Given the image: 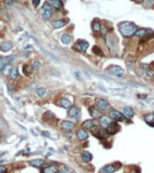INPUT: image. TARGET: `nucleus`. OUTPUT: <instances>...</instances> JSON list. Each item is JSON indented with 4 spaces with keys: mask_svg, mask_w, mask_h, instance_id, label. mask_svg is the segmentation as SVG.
Returning a JSON list of instances; mask_svg holds the SVG:
<instances>
[{
    "mask_svg": "<svg viewBox=\"0 0 154 173\" xmlns=\"http://www.w3.org/2000/svg\"><path fill=\"white\" fill-rule=\"evenodd\" d=\"M83 126L85 127V128L89 129V130L97 128V123H95L94 120H87V121H86L85 123H83Z\"/></svg>",
    "mask_w": 154,
    "mask_h": 173,
    "instance_id": "nucleus-14",
    "label": "nucleus"
},
{
    "mask_svg": "<svg viewBox=\"0 0 154 173\" xmlns=\"http://www.w3.org/2000/svg\"><path fill=\"white\" fill-rule=\"evenodd\" d=\"M89 44L87 41L85 40H79L78 41L77 43H76L75 48L77 49L78 51H80V52H86L88 48Z\"/></svg>",
    "mask_w": 154,
    "mask_h": 173,
    "instance_id": "nucleus-6",
    "label": "nucleus"
},
{
    "mask_svg": "<svg viewBox=\"0 0 154 173\" xmlns=\"http://www.w3.org/2000/svg\"><path fill=\"white\" fill-rule=\"evenodd\" d=\"M67 23H68V20H66V19H59V20L53 21L52 23V26H53V28L59 29V28H61V27L65 26Z\"/></svg>",
    "mask_w": 154,
    "mask_h": 173,
    "instance_id": "nucleus-7",
    "label": "nucleus"
},
{
    "mask_svg": "<svg viewBox=\"0 0 154 173\" xmlns=\"http://www.w3.org/2000/svg\"><path fill=\"white\" fill-rule=\"evenodd\" d=\"M119 30L124 36L130 37L135 34V33L138 31V27L130 22H123L119 24Z\"/></svg>",
    "mask_w": 154,
    "mask_h": 173,
    "instance_id": "nucleus-1",
    "label": "nucleus"
},
{
    "mask_svg": "<svg viewBox=\"0 0 154 173\" xmlns=\"http://www.w3.org/2000/svg\"><path fill=\"white\" fill-rule=\"evenodd\" d=\"M33 68H34V70H39L41 68V62L39 60H34L33 63Z\"/></svg>",
    "mask_w": 154,
    "mask_h": 173,
    "instance_id": "nucleus-35",
    "label": "nucleus"
},
{
    "mask_svg": "<svg viewBox=\"0 0 154 173\" xmlns=\"http://www.w3.org/2000/svg\"><path fill=\"white\" fill-rule=\"evenodd\" d=\"M77 136H78V138H79V140L83 141V140L87 139V137H88V133H87L84 129H79V131H78V133H77Z\"/></svg>",
    "mask_w": 154,
    "mask_h": 173,
    "instance_id": "nucleus-18",
    "label": "nucleus"
},
{
    "mask_svg": "<svg viewBox=\"0 0 154 173\" xmlns=\"http://www.w3.org/2000/svg\"><path fill=\"white\" fill-rule=\"evenodd\" d=\"M92 154L91 153H89L88 151H83L82 153H81V159H82L83 162H89L92 160Z\"/></svg>",
    "mask_w": 154,
    "mask_h": 173,
    "instance_id": "nucleus-17",
    "label": "nucleus"
},
{
    "mask_svg": "<svg viewBox=\"0 0 154 173\" xmlns=\"http://www.w3.org/2000/svg\"><path fill=\"white\" fill-rule=\"evenodd\" d=\"M153 1H154V0H144L146 7H151V5L153 4Z\"/></svg>",
    "mask_w": 154,
    "mask_h": 173,
    "instance_id": "nucleus-38",
    "label": "nucleus"
},
{
    "mask_svg": "<svg viewBox=\"0 0 154 173\" xmlns=\"http://www.w3.org/2000/svg\"><path fill=\"white\" fill-rule=\"evenodd\" d=\"M144 119H145L146 123H148L149 125H151V123H154V114L146 115L145 116H144Z\"/></svg>",
    "mask_w": 154,
    "mask_h": 173,
    "instance_id": "nucleus-26",
    "label": "nucleus"
},
{
    "mask_svg": "<svg viewBox=\"0 0 154 173\" xmlns=\"http://www.w3.org/2000/svg\"><path fill=\"white\" fill-rule=\"evenodd\" d=\"M117 169L114 166V165H106V167L102 169V171L104 173H114Z\"/></svg>",
    "mask_w": 154,
    "mask_h": 173,
    "instance_id": "nucleus-21",
    "label": "nucleus"
},
{
    "mask_svg": "<svg viewBox=\"0 0 154 173\" xmlns=\"http://www.w3.org/2000/svg\"><path fill=\"white\" fill-rule=\"evenodd\" d=\"M5 5L7 7H11L13 5V0H5Z\"/></svg>",
    "mask_w": 154,
    "mask_h": 173,
    "instance_id": "nucleus-37",
    "label": "nucleus"
},
{
    "mask_svg": "<svg viewBox=\"0 0 154 173\" xmlns=\"http://www.w3.org/2000/svg\"><path fill=\"white\" fill-rule=\"evenodd\" d=\"M146 75L149 77V78L154 77V70H152V69H148V70H146Z\"/></svg>",
    "mask_w": 154,
    "mask_h": 173,
    "instance_id": "nucleus-34",
    "label": "nucleus"
},
{
    "mask_svg": "<svg viewBox=\"0 0 154 173\" xmlns=\"http://www.w3.org/2000/svg\"><path fill=\"white\" fill-rule=\"evenodd\" d=\"M45 94H46V88H37V90H36V95L38 96L39 97H44V96H45Z\"/></svg>",
    "mask_w": 154,
    "mask_h": 173,
    "instance_id": "nucleus-28",
    "label": "nucleus"
},
{
    "mask_svg": "<svg viewBox=\"0 0 154 173\" xmlns=\"http://www.w3.org/2000/svg\"><path fill=\"white\" fill-rule=\"evenodd\" d=\"M18 75H19L18 69H17L16 67H15V68H12V70H11V73H10L11 78H14V79H15V78H17Z\"/></svg>",
    "mask_w": 154,
    "mask_h": 173,
    "instance_id": "nucleus-30",
    "label": "nucleus"
},
{
    "mask_svg": "<svg viewBox=\"0 0 154 173\" xmlns=\"http://www.w3.org/2000/svg\"><path fill=\"white\" fill-rule=\"evenodd\" d=\"M13 47V43H11L10 42H4L0 44V51L3 52H7L10 50H12Z\"/></svg>",
    "mask_w": 154,
    "mask_h": 173,
    "instance_id": "nucleus-9",
    "label": "nucleus"
},
{
    "mask_svg": "<svg viewBox=\"0 0 154 173\" xmlns=\"http://www.w3.org/2000/svg\"><path fill=\"white\" fill-rule=\"evenodd\" d=\"M7 60H8L9 64L14 63V62L15 61V55H12V56H8V57H7Z\"/></svg>",
    "mask_w": 154,
    "mask_h": 173,
    "instance_id": "nucleus-36",
    "label": "nucleus"
},
{
    "mask_svg": "<svg viewBox=\"0 0 154 173\" xmlns=\"http://www.w3.org/2000/svg\"><path fill=\"white\" fill-rule=\"evenodd\" d=\"M92 29H93V31L95 32V33L100 32V31H101V25H100V23H99V22H97V21L93 22Z\"/></svg>",
    "mask_w": 154,
    "mask_h": 173,
    "instance_id": "nucleus-27",
    "label": "nucleus"
},
{
    "mask_svg": "<svg viewBox=\"0 0 154 173\" xmlns=\"http://www.w3.org/2000/svg\"><path fill=\"white\" fill-rule=\"evenodd\" d=\"M153 8H154V5H153Z\"/></svg>",
    "mask_w": 154,
    "mask_h": 173,
    "instance_id": "nucleus-44",
    "label": "nucleus"
},
{
    "mask_svg": "<svg viewBox=\"0 0 154 173\" xmlns=\"http://www.w3.org/2000/svg\"><path fill=\"white\" fill-rule=\"evenodd\" d=\"M93 52H94L95 54H97V55H99V56H103V52H102V51H101V49L99 48V47H97V46H94L93 47Z\"/></svg>",
    "mask_w": 154,
    "mask_h": 173,
    "instance_id": "nucleus-32",
    "label": "nucleus"
},
{
    "mask_svg": "<svg viewBox=\"0 0 154 173\" xmlns=\"http://www.w3.org/2000/svg\"><path fill=\"white\" fill-rule=\"evenodd\" d=\"M23 72H24V74L25 76L29 77L32 75L33 72H34V68H33V66H31V65L24 64V66H23Z\"/></svg>",
    "mask_w": 154,
    "mask_h": 173,
    "instance_id": "nucleus-13",
    "label": "nucleus"
},
{
    "mask_svg": "<svg viewBox=\"0 0 154 173\" xmlns=\"http://www.w3.org/2000/svg\"><path fill=\"white\" fill-rule=\"evenodd\" d=\"M108 72L112 75H114L116 77H122L124 74V70L123 68H121L120 66H116V65H113V66L108 67L107 69Z\"/></svg>",
    "mask_w": 154,
    "mask_h": 173,
    "instance_id": "nucleus-3",
    "label": "nucleus"
},
{
    "mask_svg": "<svg viewBox=\"0 0 154 173\" xmlns=\"http://www.w3.org/2000/svg\"><path fill=\"white\" fill-rule=\"evenodd\" d=\"M29 164L33 167H35V168H41L42 167V165L44 164V160H41V159H35V160H33L29 162Z\"/></svg>",
    "mask_w": 154,
    "mask_h": 173,
    "instance_id": "nucleus-16",
    "label": "nucleus"
},
{
    "mask_svg": "<svg viewBox=\"0 0 154 173\" xmlns=\"http://www.w3.org/2000/svg\"><path fill=\"white\" fill-rule=\"evenodd\" d=\"M110 117L112 119L116 120V121H122V120L124 119V116L120 113V112L116 111V110H112L110 112Z\"/></svg>",
    "mask_w": 154,
    "mask_h": 173,
    "instance_id": "nucleus-8",
    "label": "nucleus"
},
{
    "mask_svg": "<svg viewBox=\"0 0 154 173\" xmlns=\"http://www.w3.org/2000/svg\"><path fill=\"white\" fill-rule=\"evenodd\" d=\"M49 3L52 7V8H55L57 10H60L63 7V4H62L61 0H49Z\"/></svg>",
    "mask_w": 154,
    "mask_h": 173,
    "instance_id": "nucleus-10",
    "label": "nucleus"
},
{
    "mask_svg": "<svg viewBox=\"0 0 154 173\" xmlns=\"http://www.w3.org/2000/svg\"><path fill=\"white\" fill-rule=\"evenodd\" d=\"M89 113H90L91 116L93 117V118H99V117H101V113L99 110H97V108L95 107H89Z\"/></svg>",
    "mask_w": 154,
    "mask_h": 173,
    "instance_id": "nucleus-19",
    "label": "nucleus"
},
{
    "mask_svg": "<svg viewBox=\"0 0 154 173\" xmlns=\"http://www.w3.org/2000/svg\"><path fill=\"white\" fill-rule=\"evenodd\" d=\"M11 70H12V67H11V65H9V64H8V65H7V66L5 67V68L3 70V73H4V75H5V76L10 75Z\"/></svg>",
    "mask_w": 154,
    "mask_h": 173,
    "instance_id": "nucleus-31",
    "label": "nucleus"
},
{
    "mask_svg": "<svg viewBox=\"0 0 154 173\" xmlns=\"http://www.w3.org/2000/svg\"><path fill=\"white\" fill-rule=\"evenodd\" d=\"M0 138H1V137H0Z\"/></svg>",
    "mask_w": 154,
    "mask_h": 173,
    "instance_id": "nucleus-45",
    "label": "nucleus"
},
{
    "mask_svg": "<svg viewBox=\"0 0 154 173\" xmlns=\"http://www.w3.org/2000/svg\"><path fill=\"white\" fill-rule=\"evenodd\" d=\"M13 89H14V86L12 85H8V86H7V90H8V93L10 94V95H12Z\"/></svg>",
    "mask_w": 154,
    "mask_h": 173,
    "instance_id": "nucleus-39",
    "label": "nucleus"
},
{
    "mask_svg": "<svg viewBox=\"0 0 154 173\" xmlns=\"http://www.w3.org/2000/svg\"><path fill=\"white\" fill-rule=\"evenodd\" d=\"M79 114V108H78L77 107H75V106L71 107L69 109V117H72V118H78Z\"/></svg>",
    "mask_w": 154,
    "mask_h": 173,
    "instance_id": "nucleus-12",
    "label": "nucleus"
},
{
    "mask_svg": "<svg viewBox=\"0 0 154 173\" xmlns=\"http://www.w3.org/2000/svg\"><path fill=\"white\" fill-rule=\"evenodd\" d=\"M123 112H124V114L127 117H132L133 116V110L129 107H124V109H123Z\"/></svg>",
    "mask_w": 154,
    "mask_h": 173,
    "instance_id": "nucleus-23",
    "label": "nucleus"
},
{
    "mask_svg": "<svg viewBox=\"0 0 154 173\" xmlns=\"http://www.w3.org/2000/svg\"><path fill=\"white\" fill-rule=\"evenodd\" d=\"M5 171H7V168H5V166L0 165V173H5Z\"/></svg>",
    "mask_w": 154,
    "mask_h": 173,
    "instance_id": "nucleus-40",
    "label": "nucleus"
},
{
    "mask_svg": "<svg viewBox=\"0 0 154 173\" xmlns=\"http://www.w3.org/2000/svg\"><path fill=\"white\" fill-rule=\"evenodd\" d=\"M61 127L66 130H70L75 127V123L70 121H63L61 122Z\"/></svg>",
    "mask_w": 154,
    "mask_h": 173,
    "instance_id": "nucleus-20",
    "label": "nucleus"
},
{
    "mask_svg": "<svg viewBox=\"0 0 154 173\" xmlns=\"http://www.w3.org/2000/svg\"><path fill=\"white\" fill-rule=\"evenodd\" d=\"M57 170H56L55 167L53 166H49L44 168L43 170H42V173H57Z\"/></svg>",
    "mask_w": 154,
    "mask_h": 173,
    "instance_id": "nucleus-25",
    "label": "nucleus"
},
{
    "mask_svg": "<svg viewBox=\"0 0 154 173\" xmlns=\"http://www.w3.org/2000/svg\"><path fill=\"white\" fill-rule=\"evenodd\" d=\"M147 34V29H138V31L135 33V35L138 37H144Z\"/></svg>",
    "mask_w": 154,
    "mask_h": 173,
    "instance_id": "nucleus-29",
    "label": "nucleus"
},
{
    "mask_svg": "<svg viewBox=\"0 0 154 173\" xmlns=\"http://www.w3.org/2000/svg\"><path fill=\"white\" fill-rule=\"evenodd\" d=\"M142 0H138V2H142Z\"/></svg>",
    "mask_w": 154,
    "mask_h": 173,
    "instance_id": "nucleus-43",
    "label": "nucleus"
},
{
    "mask_svg": "<svg viewBox=\"0 0 154 173\" xmlns=\"http://www.w3.org/2000/svg\"><path fill=\"white\" fill-rule=\"evenodd\" d=\"M113 123V121L111 120L110 116L107 115H101V117H99V123L103 128H107L111 123Z\"/></svg>",
    "mask_w": 154,
    "mask_h": 173,
    "instance_id": "nucleus-4",
    "label": "nucleus"
},
{
    "mask_svg": "<svg viewBox=\"0 0 154 173\" xmlns=\"http://www.w3.org/2000/svg\"><path fill=\"white\" fill-rule=\"evenodd\" d=\"M41 16L44 20H49L52 16V7L50 3L45 2L42 5V8L41 9Z\"/></svg>",
    "mask_w": 154,
    "mask_h": 173,
    "instance_id": "nucleus-2",
    "label": "nucleus"
},
{
    "mask_svg": "<svg viewBox=\"0 0 154 173\" xmlns=\"http://www.w3.org/2000/svg\"><path fill=\"white\" fill-rule=\"evenodd\" d=\"M97 107L98 109L102 110V111H108L111 108L109 103L105 99H99L98 101L97 102Z\"/></svg>",
    "mask_w": 154,
    "mask_h": 173,
    "instance_id": "nucleus-5",
    "label": "nucleus"
},
{
    "mask_svg": "<svg viewBox=\"0 0 154 173\" xmlns=\"http://www.w3.org/2000/svg\"><path fill=\"white\" fill-rule=\"evenodd\" d=\"M40 2H41V0H33V4H34V7H38Z\"/></svg>",
    "mask_w": 154,
    "mask_h": 173,
    "instance_id": "nucleus-41",
    "label": "nucleus"
},
{
    "mask_svg": "<svg viewBox=\"0 0 154 173\" xmlns=\"http://www.w3.org/2000/svg\"><path fill=\"white\" fill-rule=\"evenodd\" d=\"M107 133L108 134H114V133H117V131H118V126H117V125H116V123H114L113 122L112 123H111L110 125H109L108 127H107Z\"/></svg>",
    "mask_w": 154,
    "mask_h": 173,
    "instance_id": "nucleus-15",
    "label": "nucleus"
},
{
    "mask_svg": "<svg viewBox=\"0 0 154 173\" xmlns=\"http://www.w3.org/2000/svg\"><path fill=\"white\" fill-rule=\"evenodd\" d=\"M71 41H72L71 36L69 34H68V33H65V34H63L61 36V42L64 44H69L71 42Z\"/></svg>",
    "mask_w": 154,
    "mask_h": 173,
    "instance_id": "nucleus-22",
    "label": "nucleus"
},
{
    "mask_svg": "<svg viewBox=\"0 0 154 173\" xmlns=\"http://www.w3.org/2000/svg\"><path fill=\"white\" fill-rule=\"evenodd\" d=\"M59 104L60 107H62L63 108H65V109H69L72 106H71V102L69 101V99H67V98H60V101H59Z\"/></svg>",
    "mask_w": 154,
    "mask_h": 173,
    "instance_id": "nucleus-11",
    "label": "nucleus"
},
{
    "mask_svg": "<svg viewBox=\"0 0 154 173\" xmlns=\"http://www.w3.org/2000/svg\"><path fill=\"white\" fill-rule=\"evenodd\" d=\"M42 135H44V136H47V137L50 136V133H49V132H46V131L42 132Z\"/></svg>",
    "mask_w": 154,
    "mask_h": 173,
    "instance_id": "nucleus-42",
    "label": "nucleus"
},
{
    "mask_svg": "<svg viewBox=\"0 0 154 173\" xmlns=\"http://www.w3.org/2000/svg\"><path fill=\"white\" fill-rule=\"evenodd\" d=\"M42 52H43L44 53H45L46 55H47V56L50 57V59H52V60H57V58H56V57L54 56V55L52 54V53H50V52H49L47 50H45V49H42Z\"/></svg>",
    "mask_w": 154,
    "mask_h": 173,
    "instance_id": "nucleus-33",
    "label": "nucleus"
},
{
    "mask_svg": "<svg viewBox=\"0 0 154 173\" xmlns=\"http://www.w3.org/2000/svg\"><path fill=\"white\" fill-rule=\"evenodd\" d=\"M8 64H9V62H8V60H7V58L0 57V70H3Z\"/></svg>",
    "mask_w": 154,
    "mask_h": 173,
    "instance_id": "nucleus-24",
    "label": "nucleus"
}]
</instances>
